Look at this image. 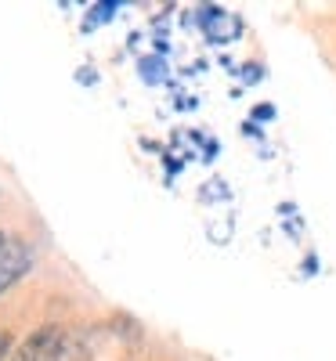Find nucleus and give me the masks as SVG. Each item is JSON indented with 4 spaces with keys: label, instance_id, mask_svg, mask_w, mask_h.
<instances>
[{
    "label": "nucleus",
    "instance_id": "obj_1",
    "mask_svg": "<svg viewBox=\"0 0 336 361\" xmlns=\"http://www.w3.org/2000/svg\"><path fill=\"white\" fill-rule=\"evenodd\" d=\"M66 340H69V329H62V325H40L33 336L22 340L8 354V361H62Z\"/></svg>",
    "mask_w": 336,
    "mask_h": 361
},
{
    "label": "nucleus",
    "instance_id": "obj_2",
    "mask_svg": "<svg viewBox=\"0 0 336 361\" xmlns=\"http://www.w3.org/2000/svg\"><path fill=\"white\" fill-rule=\"evenodd\" d=\"M29 267H33V250L22 238H8V246L0 250V293L11 289Z\"/></svg>",
    "mask_w": 336,
    "mask_h": 361
},
{
    "label": "nucleus",
    "instance_id": "obj_3",
    "mask_svg": "<svg viewBox=\"0 0 336 361\" xmlns=\"http://www.w3.org/2000/svg\"><path fill=\"white\" fill-rule=\"evenodd\" d=\"M8 350H11V333H0V361L8 357Z\"/></svg>",
    "mask_w": 336,
    "mask_h": 361
},
{
    "label": "nucleus",
    "instance_id": "obj_4",
    "mask_svg": "<svg viewBox=\"0 0 336 361\" xmlns=\"http://www.w3.org/2000/svg\"><path fill=\"white\" fill-rule=\"evenodd\" d=\"M4 246H8V235H4V231H0V250H4Z\"/></svg>",
    "mask_w": 336,
    "mask_h": 361
}]
</instances>
